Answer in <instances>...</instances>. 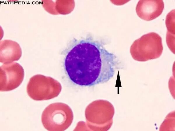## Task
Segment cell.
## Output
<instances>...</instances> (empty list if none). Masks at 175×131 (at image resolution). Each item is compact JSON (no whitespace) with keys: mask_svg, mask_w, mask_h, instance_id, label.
<instances>
[{"mask_svg":"<svg viewBox=\"0 0 175 131\" xmlns=\"http://www.w3.org/2000/svg\"><path fill=\"white\" fill-rule=\"evenodd\" d=\"M64 61L70 80L82 86L107 82L113 76L118 65L116 56L107 50L103 43L88 37L71 44Z\"/></svg>","mask_w":175,"mask_h":131,"instance_id":"6da1fadb","label":"cell"},{"mask_svg":"<svg viewBox=\"0 0 175 131\" xmlns=\"http://www.w3.org/2000/svg\"><path fill=\"white\" fill-rule=\"evenodd\" d=\"M163 50L161 37L157 33L152 32L135 40L130 51L133 59L143 62L158 58Z\"/></svg>","mask_w":175,"mask_h":131,"instance_id":"7a4b0ae2","label":"cell"},{"mask_svg":"<svg viewBox=\"0 0 175 131\" xmlns=\"http://www.w3.org/2000/svg\"><path fill=\"white\" fill-rule=\"evenodd\" d=\"M62 90L60 84L50 77L36 75L32 77L27 84V92L36 101L49 100L57 97Z\"/></svg>","mask_w":175,"mask_h":131,"instance_id":"3957f363","label":"cell"},{"mask_svg":"<svg viewBox=\"0 0 175 131\" xmlns=\"http://www.w3.org/2000/svg\"><path fill=\"white\" fill-rule=\"evenodd\" d=\"M67 106L61 103L49 105L44 110L41 116V121L45 128L48 131L65 130L68 125Z\"/></svg>","mask_w":175,"mask_h":131,"instance_id":"277c9868","label":"cell"},{"mask_svg":"<svg viewBox=\"0 0 175 131\" xmlns=\"http://www.w3.org/2000/svg\"><path fill=\"white\" fill-rule=\"evenodd\" d=\"M24 71L17 63L3 65L0 68V90L7 91L19 86L23 81Z\"/></svg>","mask_w":175,"mask_h":131,"instance_id":"5b68a950","label":"cell"},{"mask_svg":"<svg viewBox=\"0 0 175 131\" xmlns=\"http://www.w3.org/2000/svg\"><path fill=\"white\" fill-rule=\"evenodd\" d=\"M164 8L162 0H140L136 5V10L140 18L150 21L159 16Z\"/></svg>","mask_w":175,"mask_h":131,"instance_id":"8992f818","label":"cell"},{"mask_svg":"<svg viewBox=\"0 0 175 131\" xmlns=\"http://www.w3.org/2000/svg\"><path fill=\"white\" fill-rule=\"evenodd\" d=\"M21 55V48L16 42L9 40H5L1 42V62L6 63L18 60Z\"/></svg>","mask_w":175,"mask_h":131,"instance_id":"52a82bcc","label":"cell"}]
</instances>
